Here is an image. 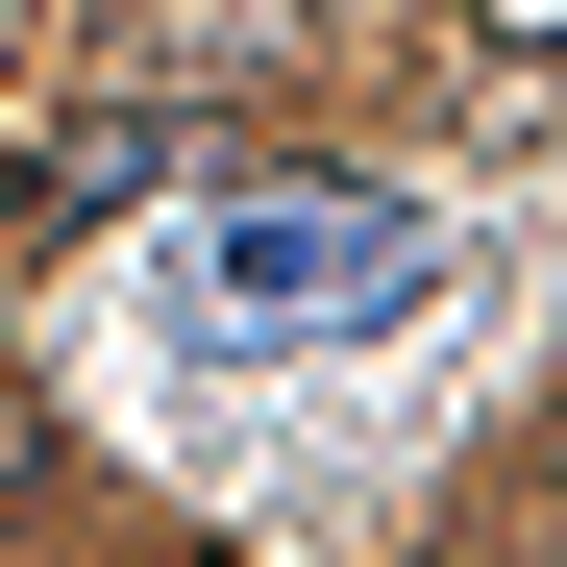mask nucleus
Instances as JSON below:
<instances>
[{
  "label": "nucleus",
  "instance_id": "f257e3e1",
  "mask_svg": "<svg viewBox=\"0 0 567 567\" xmlns=\"http://www.w3.org/2000/svg\"><path fill=\"white\" fill-rule=\"evenodd\" d=\"M420 198H346V173H247V198L198 223V297L247 321V346H346V321H395L420 297Z\"/></svg>",
  "mask_w": 567,
  "mask_h": 567
}]
</instances>
